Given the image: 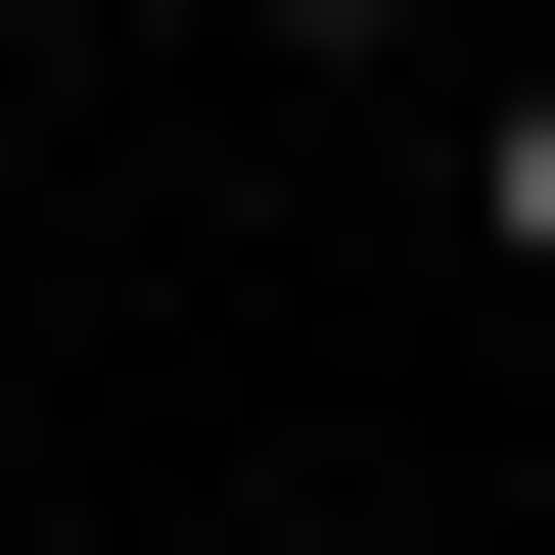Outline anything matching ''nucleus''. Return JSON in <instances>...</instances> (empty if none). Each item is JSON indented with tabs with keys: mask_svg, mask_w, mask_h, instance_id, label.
<instances>
[{
	"mask_svg": "<svg viewBox=\"0 0 555 555\" xmlns=\"http://www.w3.org/2000/svg\"><path fill=\"white\" fill-rule=\"evenodd\" d=\"M509 278H555V93H509Z\"/></svg>",
	"mask_w": 555,
	"mask_h": 555,
	"instance_id": "1",
	"label": "nucleus"
},
{
	"mask_svg": "<svg viewBox=\"0 0 555 555\" xmlns=\"http://www.w3.org/2000/svg\"><path fill=\"white\" fill-rule=\"evenodd\" d=\"M278 47H371V0H278Z\"/></svg>",
	"mask_w": 555,
	"mask_h": 555,
	"instance_id": "2",
	"label": "nucleus"
}]
</instances>
